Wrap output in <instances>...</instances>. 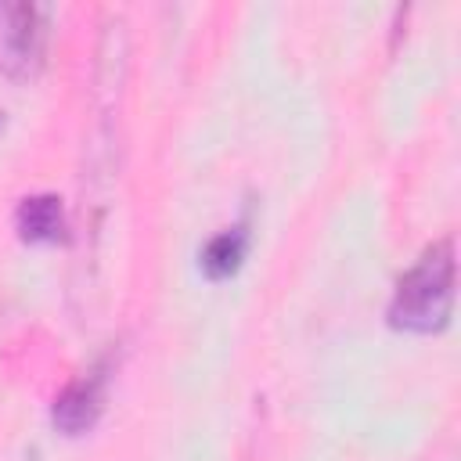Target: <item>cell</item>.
Wrapping results in <instances>:
<instances>
[{"label": "cell", "instance_id": "cell-5", "mask_svg": "<svg viewBox=\"0 0 461 461\" xmlns=\"http://www.w3.org/2000/svg\"><path fill=\"white\" fill-rule=\"evenodd\" d=\"M245 245H249V238H245L241 227H230V230L216 234L202 249V270H205V277H212V281L230 277L241 267V259H245Z\"/></svg>", "mask_w": 461, "mask_h": 461}, {"label": "cell", "instance_id": "cell-3", "mask_svg": "<svg viewBox=\"0 0 461 461\" xmlns=\"http://www.w3.org/2000/svg\"><path fill=\"white\" fill-rule=\"evenodd\" d=\"M101 411H104V375L101 371H90V375L72 378L54 396L50 421L65 436H83V432H90L97 425Z\"/></svg>", "mask_w": 461, "mask_h": 461}, {"label": "cell", "instance_id": "cell-4", "mask_svg": "<svg viewBox=\"0 0 461 461\" xmlns=\"http://www.w3.org/2000/svg\"><path fill=\"white\" fill-rule=\"evenodd\" d=\"M14 227L22 234V241L32 245H50L58 238H65V205L58 194H29L18 202L14 212Z\"/></svg>", "mask_w": 461, "mask_h": 461}, {"label": "cell", "instance_id": "cell-2", "mask_svg": "<svg viewBox=\"0 0 461 461\" xmlns=\"http://www.w3.org/2000/svg\"><path fill=\"white\" fill-rule=\"evenodd\" d=\"M50 40V14L32 0H0V72L7 79H32L43 68Z\"/></svg>", "mask_w": 461, "mask_h": 461}, {"label": "cell", "instance_id": "cell-1", "mask_svg": "<svg viewBox=\"0 0 461 461\" xmlns=\"http://www.w3.org/2000/svg\"><path fill=\"white\" fill-rule=\"evenodd\" d=\"M454 288H457L454 241L439 238L396 281V292H393V303H389V324L396 331H411V335L443 331L450 324Z\"/></svg>", "mask_w": 461, "mask_h": 461}]
</instances>
